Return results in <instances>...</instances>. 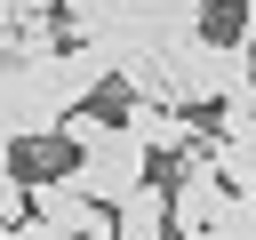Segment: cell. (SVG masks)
<instances>
[{
	"instance_id": "1",
	"label": "cell",
	"mask_w": 256,
	"mask_h": 240,
	"mask_svg": "<svg viewBox=\"0 0 256 240\" xmlns=\"http://www.w3.org/2000/svg\"><path fill=\"white\" fill-rule=\"evenodd\" d=\"M144 176H152V152H144L120 120H112L96 144H80V152H72V184H80L88 200H104V208H112V200H128Z\"/></svg>"
},
{
	"instance_id": "2",
	"label": "cell",
	"mask_w": 256,
	"mask_h": 240,
	"mask_svg": "<svg viewBox=\"0 0 256 240\" xmlns=\"http://www.w3.org/2000/svg\"><path fill=\"white\" fill-rule=\"evenodd\" d=\"M120 128H128L152 160H160V152H168V160H184V152L200 144V120H192L184 104H160V96H120Z\"/></svg>"
},
{
	"instance_id": "3",
	"label": "cell",
	"mask_w": 256,
	"mask_h": 240,
	"mask_svg": "<svg viewBox=\"0 0 256 240\" xmlns=\"http://www.w3.org/2000/svg\"><path fill=\"white\" fill-rule=\"evenodd\" d=\"M32 216H40V224H56V232H80V240H112V208H104V200H88V192L72 184V168L32 184Z\"/></svg>"
},
{
	"instance_id": "4",
	"label": "cell",
	"mask_w": 256,
	"mask_h": 240,
	"mask_svg": "<svg viewBox=\"0 0 256 240\" xmlns=\"http://www.w3.org/2000/svg\"><path fill=\"white\" fill-rule=\"evenodd\" d=\"M224 192H232V184H224V176L200 160V144H192V152H184V168H176V184H168V232H176V240H192V232L224 208Z\"/></svg>"
},
{
	"instance_id": "5",
	"label": "cell",
	"mask_w": 256,
	"mask_h": 240,
	"mask_svg": "<svg viewBox=\"0 0 256 240\" xmlns=\"http://www.w3.org/2000/svg\"><path fill=\"white\" fill-rule=\"evenodd\" d=\"M112 240H176L168 232V192L144 176L128 200H112Z\"/></svg>"
},
{
	"instance_id": "6",
	"label": "cell",
	"mask_w": 256,
	"mask_h": 240,
	"mask_svg": "<svg viewBox=\"0 0 256 240\" xmlns=\"http://www.w3.org/2000/svg\"><path fill=\"white\" fill-rule=\"evenodd\" d=\"M200 160H208L232 192H256V152H248L240 136H200Z\"/></svg>"
},
{
	"instance_id": "7",
	"label": "cell",
	"mask_w": 256,
	"mask_h": 240,
	"mask_svg": "<svg viewBox=\"0 0 256 240\" xmlns=\"http://www.w3.org/2000/svg\"><path fill=\"white\" fill-rule=\"evenodd\" d=\"M192 240H256V192H224V208H216Z\"/></svg>"
},
{
	"instance_id": "8",
	"label": "cell",
	"mask_w": 256,
	"mask_h": 240,
	"mask_svg": "<svg viewBox=\"0 0 256 240\" xmlns=\"http://www.w3.org/2000/svg\"><path fill=\"white\" fill-rule=\"evenodd\" d=\"M16 216H32V184L16 168H0V224H16Z\"/></svg>"
},
{
	"instance_id": "9",
	"label": "cell",
	"mask_w": 256,
	"mask_h": 240,
	"mask_svg": "<svg viewBox=\"0 0 256 240\" xmlns=\"http://www.w3.org/2000/svg\"><path fill=\"white\" fill-rule=\"evenodd\" d=\"M64 0H8V16H56Z\"/></svg>"
},
{
	"instance_id": "10",
	"label": "cell",
	"mask_w": 256,
	"mask_h": 240,
	"mask_svg": "<svg viewBox=\"0 0 256 240\" xmlns=\"http://www.w3.org/2000/svg\"><path fill=\"white\" fill-rule=\"evenodd\" d=\"M8 24H16V16H8ZM8 24H0V64H8Z\"/></svg>"
},
{
	"instance_id": "11",
	"label": "cell",
	"mask_w": 256,
	"mask_h": 240,
	"mask_svg": "<svg viewBox=\"0 0 256 240\" xmlns=\"http://www.w3.org/2000/svg\"><path fill=\"white\" fill-rule=\"evenodd\" d=\"M0 168H8V144H0Z\"/></svg>"
},
{
	"instance_id": "12",
	"label": "cell",
	"mask_w": 256,
	"mask_h": 240,
	"mask_svg": "<svg viewBox=\"0 0 256 240\" xmlns=\"http://www.w3.org/2000/svg\"><path fill=\"white\" fill-rule=\"evenodd\" d=\"M0 24H8V0H0Z\"/></svg>"
}]
</instances>
